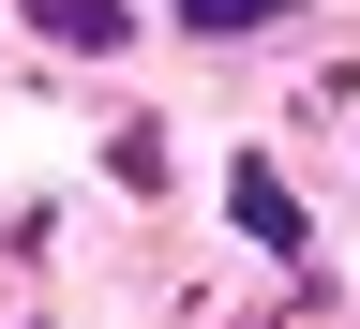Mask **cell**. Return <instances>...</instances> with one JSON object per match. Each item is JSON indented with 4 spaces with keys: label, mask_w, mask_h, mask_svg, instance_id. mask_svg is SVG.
I'll return each mask as SVG.
<instances>
[{
    "label": "cell",
    "mask_w": 360,
    "mask_h": 329,
    "mask_svg": "<svg viewBox=\"0 0 360 329\" xmlns=\"http://www.w3.org/2000/svg\"><path fill=\"white\" fill-rule=\"evenodd\" d=\"M225 210H240L270 255H300V240H315V210L285 195V165H270V150H240V165H225Z\"/></svg>",
    "instance_id": "1"
},
{
    "label": "cell",
    "mask_w": 360,
    "mask_h": 329,
    "mask_svg": "<svg viewBox=\"0 0 360 329\" xmlns=\"http://www.w3.org/2000/svg\"><path fill=\"white\" fill-rule=\"evenodd\" d=\"M30 30L60 45V60H120V45H135V15H120V0H30Z\"/></svg>",
    "instance_id": "2"
},
{
    "label": "cell",
    "mask_w": 360,
    "mask_h": 329,
    "mask_svg": "<svg viewBox=\"0 0 360 329\" xmlns=\"http://www.w3.org/2000/svg\"><path fill=\"white\" fill-rule=\"evenodd\" d=\"M195 45H240V30H285V15H315V0H165Z\"/></svg>",
    "instance_id": "3"
}]
</instances>
